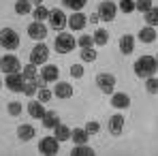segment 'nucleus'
Returning <instances> with one entry per match:
<instances>
[{"label": "nucleus", "mask_w": 158, "mask_h": 156, "mask_svg": "<svg viewBox=\"0 0 158 156\" xmlns=\"http://www.w3.org/2000/svg\"><path fill=\"white\" fill-rule=\"evenodd\" d=\"M135 75L141 79H148V77H154V73L158 71V62L156 58H152V56H141L137 62H135Z\"/></svg>", "instance_id": "obj_1"}, {"label": "nucleus", "mask_w": 158, "mask_h": 156, "mask_svg": "<svg viewBox=\"0 0 158 156\" xmlns=\"http://www.w3.org/2000/svg\"><path fill=\"white\" fill-rule=\"evenodd\" d=\"M75 45H77V41L73 39V34H66V32H60V34L56 36V41H53V47H56V52H58V53L73 52Z\"/></svg>", "instance_id": "obj_2"}, {"label": "nucleus", "mask_w": 158, "mask_h": 156, "mask_svg": "<svg viewBox=\"0 0 158 156\" xmlns=\"http://www.w3.org/2000/svg\"><path fill=\"white\" fill-rule=\"evenodd\" d=\"M0 45L4 47V49H17V45H19V34L13 30V28H2L0 30Z\"/></svg>", "instance_id": "obj_3"}, {"label": "nucleus", "mask_w": 158, "mask_h": 156, "mask_svg": "<svg viewBox=\"0 0 158 156\" xmlns=\"http://www.w3.org/2000/svg\"><path fill=\"white\" fill-rule=\"evenodd\" d=\"M47 58H49V47L45 43H39V45L32 47V52H30V62L32 64H45Z\"/></svg>", "instance_id": "obj_4"}, {"label": "nucleus", "mask_w": 158, "mask_h": 156, "mask_svg": "<svg viewBox=\"0 0 158 156\" xmlns=\"http://www.w3.org/2000/svg\"><path fill=\"white\" fill-rule=\"evenodd\" d=\"M115 13H118V6H115L111 0H105V2L98 4V19H103V22H113Z\"/></svg>", "instance_id": "obj_5"}, {"label": "nucleus", "mask_w": 158, "mask_h": 156, "mask_svg": "<svg viewBox=\"0 0 158 156\" xmlns=\"http://www.w3.org/2000/svg\"><path fill=\"white\" fill-rule=\"evenodd\" d=\"M96 86L101 88V92H105V94H113L115 77H113L111 73H101V75H96Z\"/></svg>", "instance_id": "obj_6"}, {"label": "nucleus", "mask_w": 158, "mask_h": 156, "mask_svg": "<svg viewBox=\"0 0 158 156\" xmlns=\"http://www.w3.org/2000/svg\"><path fill=\"white\" fill-rule=\"evenodd\" d=\"M49 24L56 30H62V28L69 24V15H64L62 9H53V11H49Z\"/></svg>", "instance_id": "obj_7"}, {"label": "nucleus", "mask_w": 158, "mask_h": 156, "mask_svg": "<svg viewBox=\"0 0 158 156\" xmlns=\"http://www.w3.org/2000/svg\"><path fill=\"white\" fill-rule=\"evenodd\" d=\"M60 141L56 139V137H43L41 141H39V152L41 154H58V145Z\"/></svg>", "instance_id": "obj_8"}, {"label": "nucleus", "mask_w": 158, "mask_h": 156, "mask_svg": "<svg viewBox=\"0 0 158 156\" xmlns=\"http://www.w3.org/2000/svg\"><path fill=\"white\" fill-rule=\"evenodd\" d=\"M6 88H9L11 92H24V88H26V77L19 75V73H11V75L6 77Z\"/></svg>", "instance_id": "obj_9"}, {"label": "nucleus", "mask_w": 158, "mask_h": 156, "mask_svg": "<svg viewBox=\"0 0 158 156\" xmlns=\"http://www.w3.org/2000/svg\"><path fill=\"white\" fill-rule=\"evenodd\" d=\"M0 69L6 73V75H11V73H17L19 71V60L15 58V56H2V62H0Z\"/></svg>", "instance_id": "obj_10"}, {"label": "nucleus", "mask_w": 158, "mask_h": 156, "mask_svg": "<svg viewBox=\"0 0 158 156\" xmlns=\"http://www.w3.org/2000/svg\"><path fill=\"white\" fill-rule=\"evenodd\" d=\"M28 36L34 39V41H43V39L47 36V28H45V24H43V22L30 24V26H28Z\"/></svg>", "instance_id": "obj_11"}, {"label": "nucleus", "mask_w": 158, "mask_h": 156, "mask_svg": "<svg viewBox=\"0 0 158 156\" xmlns=\"http://www.w3.org/2000/svg\"><path fill=\"white\" fill-rule=\"evenodd\" d=\"M85 24H88V19H85V15L81 13V11H75L73 15H69V26H71V30H83L85 28Z\"/></svg>", "instance_id": "obj_12"}, {"label": "nucleus", "mask_w": 158, "mask_h": 156, "mask_svg": "<svg viewBox=\"0 0 158 156\" xmlns=\"http://www.w3.org/2000/svg\"><path fill=\"white\" fill-rule=\"evenodd\" d=\"M53 94H56L58 99H71V96H73V86L66 83V81H58V83L53 86Z\"/></svg>", "instance_id": "obj_13"}, {"label": "nucleus", "mask_w": 158, "mask_h": 156, "mask_svg": "<svg viewBox=\"0 0 158 156\" xmlns=\"http://www.w3.org/2000/svg\"><path fill=\"white\" fill-rule=\"evenodd\" d=\"M58 66L56 64H43V69H41V79L45 81V83H49V81H56L58 79Z\"/></svg>", "instance_id": "obj_14"}, {"label": "nucleus", "mask_w": 158, "mask_h": 156, "mask_svg": "<svg viewBox=\"0 0 158 156\" xmlns=\"http://www.w3.org/2000/svg\"><path fill=\"white\" fill-rule=\"evenodd\" d=\"M111 105L118 107V109H126V107L131 105V99H128V94H124V92H115V94L111 96Z\"/></svg>", "instance_id": "obj_15"}, {"label": "nucleus", "mask_w": 158, "mask_h": 156, "mask_svg": "<svg viewBox=\"0 0 158 156\" xmlns=\"http://www.w3.org/2000/svg\"><path fill=\"white\" fill-rule=\"evenodd\" d=\"M124 129V116H113L109 118V133L111 135H120Z\"/></svg>", "instance_id": "obj_16"}, {"label": "nucleus", "mask_w": 158, "mask_h": 156, "mask_svg": "<svg viewBox=\"0 0 158 156\" xmlns=\"http://www.w3.org/2000/svg\"><path fill=\"white\" fill-rule=\"evenodd\" d=\"M41 120H43V126H45V129H56V126L60 124V118H58L56 111H45V116H43Z\"/></svg>", "instance_id": "obj_17"}, {"label": "nucleus", "mask_w": 158, "mask_h": 156, "mask_svg": "<svg viewBox=\"0 0 158 156\" xmlns=\"http://www.w3.org/2000/svg\"><path fill=\"white\" fill-rule=\"evenodd\" d=\"M135 49V36L132 34H124L120 39V52L122 53H131Z\"/></svg>", "instance_id": "obj_18"}, {"label": "nucleus", "mask_w": 158, "mask_h": 156, "mask_svg": "<svg viewBox=\"0 0 158 156\" xmlns=\"http://www.w3.org/2000/svg\"><path fill=\"white\" fill-rule=\"evenodd\" d=\"M28 113H30L32 118H36V120H41V118L45 116V109H43V105H41V101H34V103H28Z\"/></svg>", "instance_id": "obj_19"}, {"label": "nucleus", "mask_w": 158, "mask_h": 156, "mask_svg": "<svg viewBox=\"0 0 158 156\" xmlns=\"http://www.w3.org/2000/svg\"><path fill=\"white\" fill-rule=\"evenodd\" d=\"M71 139L75 141V143H88V139H90V135H88V130L85 129H75V130H71Z\"/></svg>", "instance_id": "obj_20"}, {"label": "nucleus", "mask_w": 158, "mask_h": 156, "mask_svg": "<svg viewBox=\"0 0 158 156\" xmlns=\"http://www.w3.org/2000/svg\"><path fill=\"white\" fill-rule=\"evenodd\" d=\"M17 137H19L22 141H30V139L34 137V126H30V124H22V126L17 129Z\"/></svg>", "instance_id": "obj_21"}, {"label": "nucleus", "mask_w": 158, "mask_h": 156, "mask_svg": "<svg viewBox=\"0 0 158 156\" xmlns=\"http://www.w3.org/2000/svg\"><path fill=\"white\" fill-rule=\"evenodd\" d=\"M139 39H141L143 43H154V41H156V30L152 26H145L139 32Z\"/></svg>", "instance_id": "obj_22"}, {"label": "nucleus", "mask_w": 158, "mask_h": 156, "mask_svg": "<svg viewBox=\"0 0 158 156\" xmlns=\"http://www.w3.org/2000/svg\"><path fill=\"white\" fill-rule=\"evenodd\" d=\"M143 15H145L143 19H145V24H148V26H152V28L158 26V6H152V9H150V11H145Z\"/></svg>", "instance_id": "obj_23"}, {"label": "nucleus", "mask_w": 158, "mask_h": 156, "mask_svg": "<svg viewBox=\"0 0 158 156\" xmlns=\"http://www.w3.org/2000/svg\"><path fill=\"white\" fill-rule=\"evenodd\" d=\"M53 130H56V133H53V137H56L58 141H66V139H71V130L66 129L64 124H58Z\"/></svg>", "instance_id": "obj_24"}, {"label": "nucleus", "mask_w": 158, "mask_h": 156, "mask_svg": "<svg viewBox=\"0 0 158 156\" xmlns=\"http://www.w3.org/2000/svg\"><path fill=\"white\" fill-rule=\"evenodd\" d=\"M73 156H90V154H94V150L90 148V145H85V143H75V148H73V152H71Z\"/></svg>", "instance_id": "obj_25"}, {"label": "nucleus", "mask_w": 158, "mask_h": 156, "mask_svg": "<svg viewBox=\"0 0 158 156\" xmlns=\"http://www.w3.org/2000/svg\"><path fill=\"white\" fill-rule=\"evenodd\" d=\"M30 11H32L30 0H17V2H15V13H19V15H28Z\"/></svg>", "instance_id": "obj_26"}, {"label": "nucleus", "mask_w": 158, "mask_h": 156, "mask_svg": "<svg viewBox=\"0 0 158 156\" xmlns=\"http://www.w3.org/2000/svg\"><path fill=\"white\" fill-rule=\"evenodd\" d=\"M32 17H34L36 22H43V19H47V17H49V9H45L43 4H39V6L32 11Z\"/></svg>", "instance_id": "obj_27"}, {"label": "nucleus", "mask_w": 158, "mask_h": 156, "mask_svg": "<svg viewBox=\"0 0 158 156\" xmlns=\"http://www.w3.org/2000/svg\"><path fill=\"white\" fill-rule=\"evenodd\" d=\"M92 36H94V43H96V45H107V41H109V32L103 30V28H98Z\"/></svg>", "instance_id": "obj_28"}, {"label": "nucleus", "mask_w": 158, "mask_h": 156, "mask_svg": "<svg viewBox=\"0 0 158 156\" xmlns=\"http://www.w3.org/2000/svg\"><path fill=\"white\" fill-rule=\"evenodd\" d=\"M81 60H83V62H94V60H96V49L85 47V49L81 52Z\"/></svg>", "instance_id": "obj_29"}, {"label": "nucleus", "mask_w": 158, "mask_h": 156, "mask_svg": "<svg viewBox=\"0 0 158 156\" xmlns=\"http://www.w3.org/2000/svg\"><path fill=\"white\" fill-rule=\"evenodd\" d=\"M85 2H88V0H64V4H66L69 9H73V11H81V9L85 6Z\"/></svg>", "instance_id": "obj_30"}, {"label": "nucleus", "mask_w": 158, "mask_h": 156, "mask_svg": "<svg viewBox=\"0 0 158 156\" xmlns=\"http://www.w3.org/2000/svg\"><path fill=\"white\" fill-rule=\"evenodd\" d=\"M135 9L141 11V13H145V11L152 9V0H137V2H135Z\"/></svg>", "instance_id": "obj_31"}, {"label": "nucleus", "mask_w": 158, "mask_h": 156, "mask_svg": "<svg viewBox=\"0 0 158 156\" xmlns=\"http://www.w3.org/2000/svg\"><path fill=\"white\" fill-rule=\"evenodd\" d=\"M145 81H148V83H145V90H148L150 94H156V92H158V79H154V77H148Z\"/></svg>", "instance_id": "obj_32"}, {"label": "nucleus", "mask_w": 158, "mask_h": 156, "mask_svg": "<svg viewBox=\"0 0 158 156\" xmlns=\"http://www.w3.org/2000/svg\"><path fill=\"white\" fill-rule=\"evenodd\" d=\"M22 75H24L26 79L36 77V64H32V62H30V64H26V66H24V73H22Z\"/></svg>", "instance_id": "obj_33"}, {"label": "nucleus", "mask_w": 158, "mask_h": 156, "mask_svg": "<svg viewBox=\"0 0 158 156\" xmlns=\"http://www.w3.org/2000/svg\"><path fill=\"white\" fill-rule=\"evenodd\" d=\"M120 11L132 13V11H135V2H132V0H120Z\"/></svg>", "instance_id": "obj_34"}, {"label": "nucleus", "mask_w": 158, "mask_h": 156, "mask_svg": "<svg viewBox=\"0 0 158 156\" xmlns=\"http://www.w3.org/2000/svg\"><path fill=\"white\" fill-rule=\"evenodd\" d=\"M79 45L85 49V47H92L94 45V36H90V34H83V36H79Z\"/></svg>", "instance_id": "obj_35"}, {"label": "nucleus", "mask_w": 158, "mask_h": 156, "mask_svg": "<svg viewBox=\"0 0 158 156\" xmlns=\"http://www.w3.org/2000/svg\"><path fill=\"white\" fill-rule=\"evenodd\" d=\"M52 90H47V88H39V101H41V103H47V101H49V99H52Z\"/></svg>", "instance_id": "obj_36"}, {"label": "nucleus", "mask_w": 158, "mask_h": 156, "mask_svg": "<svg viewBox=\"0 0 158 156\" xmlns=\"http://www.w3.org/2000/svg\"><path fill=\"white\" fill-rule=\"evenodd\" d=\"M9 113H11V116H19V113H22V103H17V101L9 103Z\"/></svg>", "instance_id": "obj_37"}, {"label": "nucleus", "mask_w": 158, "mask_h": 156, "mask_svg": "<svg viewBox=\"0 0 158 156\" xmlns=\"http://www.w3.org/2000/svg\"><path fill=\"white\" fill-rule=\"evenodd\" d=\"M85 130H88V135H94V133H98V130H101V124H98L96 120H92V122H88Z\"/></svg>", "instance_id": "obj_38"}, {"label": "nucleus", "mask_w": 158, "mask_h": 156, "mask_svg": "<svg viewBox=\"0 0 158 156\" xmlns=\"http://www.w3.org/2000/svg\"><path fill=\"white\" fill-rule=\"evenodd\" d=\"M71 75H73V77H81V75H83V66H81V64H73V66H71Z\"/></svg>", "instance_id": "obj_39"}, {"label": "nucleus", "mask_w": 158, "mask_h": 156, "mask_svg": "<svg viewBox=\"0 0 158 156\" xmlns=\"http://www.w3.org/2000/svg\"><path fill=\"white\" fill-rule=\"evenodd\" d=\"M90 22H92V24H96V22H98V15H96V13H94V15H90Z\"/></svg>", "instance_id": "obj_40"}, {"label": "nucleus", "mask_w": 158, "mask_h": 156, "mask_svg": "<svg viewBox=\"0 0 158 156\" xmlns=\"http://www.w3.org/2000/svg\"><path fill=\"white\" fill-rule=\"evenodd\" d=\"M32 2H34V4H43V0H32Z\"/></svg>", "instance_id": "obj_41"}, {"label": "nucleus", "mask_w": 158, "mask_h": 156, "mask_svg": "<svg viewBox=\"0 0 158 156\" xmlns=\"http://www.w3.org/2000/svg\"><path fill=\"white\" fill-rule=\"evenodd\" d=\"M0 62H2V56H0Z\"/></svg>", "instance_id": "obj_42"}, {"label": "nucleus", "mask_w": 158, "mask_h": 156, "mask_svg": "<svg viewBox=\"0 0 158 156\" xmlns=\"http://www.w3.org/2000/svg\"><path fill=\"white\" fill-rule=\"evenodd\" d=\"M0 86H2V81H0Z\"/></svg>", "instance_id": "obj_43"}, {"label": "nucleus", "mask_w": 158, "mask_h": 156, "mask_svg": "<svg viewBox=\"0 0 158 156\" xmlns=\"http://www.w3.org/2000/svg\"><path fill=\"white\" fill-rule=\"evenodd\" d=\"M156 62H158V58H156Z\"/></svg>", "instance_id": "obj_44"}]
</instances>
